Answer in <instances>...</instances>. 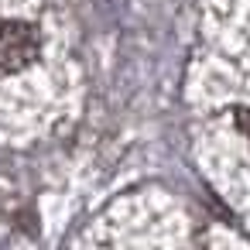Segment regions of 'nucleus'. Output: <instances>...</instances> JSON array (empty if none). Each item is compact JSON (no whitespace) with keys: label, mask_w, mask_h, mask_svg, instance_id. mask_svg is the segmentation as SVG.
I'll use <instances>...</instances> for the list:
<instances>
[{"label":"nucleus","mask_w":250,"mask_h":250,"mask_svg":"<svg viewBox=\"0 0 250 250\" xmlns=\"http://www.w3.org/2000/svg\"><path fill=\"white\" fill-rule=\"evenodd\" d=\"M236 124H240V130L250 137V110H236Z\"/></svg>","instance_id":"2"},{"label":"nucleus","mask_w":250,"mask_h":250,"mask_svg":"<svg viewBox=\"0 0 250 250\" xmlns=\"http://www.w3.org/2000/svg\"><path fill=\"white\" fill-rule=\"evenodd\" d=\"M42 52V38L35 24L28 21H4L0 24V69L4 72H21L28 69Z\"/></svg>","instance_id":"1"}]
</instances>
